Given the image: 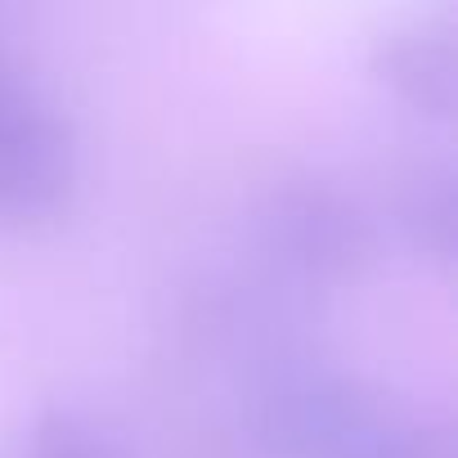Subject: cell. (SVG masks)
<instances>
[{
  "label": "cell",
  "instance_id": "4",
  "mask_svg": "<svg viewBox=\"0 0 458 458\" xmlns=\"http://www.w3.org/2000/svg\"><path fill=\"white\" fill-rule=\"evenodd\" d=\"M373 72L418 113L454 117L458 108V37L445 19H413L373 41Z\"/></svg>",
  "mask_w": 458,
  "mask_h": 458
},
{
  "label": "cell",
  "instance_id": "1",
  "mask_svg": "<svg viewBox=\"0 0 458 458\" xmlns=\"http://www.w3.org/2000/svg\"><path fill=\"white\" fill-rule=\"evenodd\" d=\"M77 135L28 64L0 55V216L41 220L72 198Z\"/></svg>",
  "mask_w": 458,
  "mask_h": 458
},
{
  "label": "cell",
  "instance_id": "2",
  "mask_svg": "<svg viewBox=\"0 0 458 458\" xmlns=\"http://www.w3.org/2000/svg\"><path fill=\"white\" fill-rule=\"evenodd\" d=\"M266 248L306 279H351L373 257L369 211L333 180H288L261 207Z\"/></svg>",
  "mask_w": 458,
  "mask_h": 458
},
{
  "label": "cell",
  "instance_id": "5",
  "mask_svg": "<svg viewBox=\"0 0 458 458\" xmlns=\"http://www.w3.org/2000/svg\"><path fill=\"white\" fill-rule=\"evenodd\" d=\"M400 229L436 266L454 261V248H458V171L449 157L422 162L409 175V184L400 193Z\"/></svg>",
  "mask_w": 458,
  "mask_h": 458
},
{
  "label": "cell",
  "instance_id": "3",
  "mask_svg": "<svg viewBox=\"0 0 458 458\" xmlns=\"http://www.w3.org/2000/svg\"><path fill=\"white\" fill-rule=\"evenodd\" d=\"M377 409L382 395L364 382L328 369H297L266 386L257 422L279 458H342Z\"/></svg>",
  "mask_w": 458,
  "mask_h": 458
},
{
  "label": "cell",
  "instance_id": "6",
  "mask_svg": "<svg viewBox=\"0 0 458 458\" xmlns=\"http://www.w3.org/2000/svg\"><path fill=\"white\" fill-rule=\"evenodd\" d=\"M342 458H458V454H454V427L445 418L409 413L382 400V409L346 445Z\"/></svg>",
  "mask_w": 458,
  "mask_h": 458
},
{
  "label": "cell",
  "instance_id": "7",
  "mask_svg": "<svg viewBox=\"0 0 458 458\" xmlns=\"http://www.w3.org/2000/svg\"><path fill=\"white\" fill-rule=\"evenodd\" d=\"M28 458H135V449L95 413L55 404L32 422Z\"/></svg>",
  "mask_w": 458,
  "mask_h": 458
}]
</instances>
